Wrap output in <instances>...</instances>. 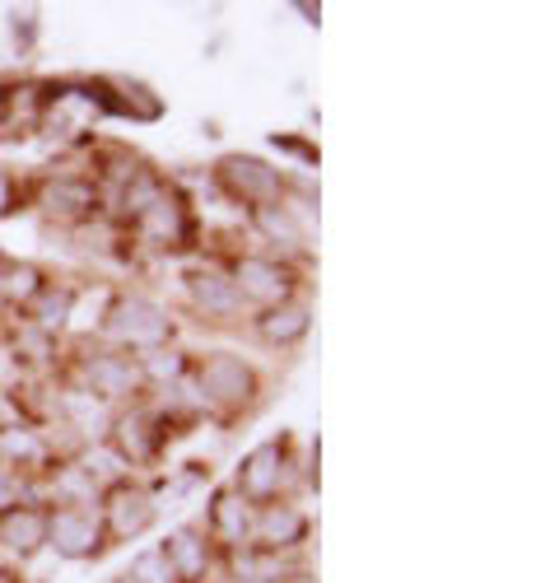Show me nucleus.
Returning a JSON list of instances; mask_svg holds the SVG:
<instances>
[{
    "instance_id": "nucleus-3",
    "label": "nucleus",
    "mask_w": 559,
    "mask_h": 583,
    "mask_svg": "<svg viewBox=\"0 0 559 583\" xmlns=\"http://www.w3.org/2000/svg\"><path fill=\"white\" fill-rule=\"evenodd\" d=\"M238 295L243 299H285L289 271H280L275 262H243L238 266Z\"/></svg>"
},
{
    "instance_id": "nucleus-18",
    "label": "nucleus",
    "mask_w": 559,
    "mask_h": 583,
    "mask_svg": "<svg viewBox=\"0 0 559 583\" xmlns=\"http://www.w3.org/2000/svg\"><path fill=\"white\" fill-rule=\"evenodd\" d=\"M135 579H145V583H173L177 570H173L168 551H150L145 560H135Z\"/></svg>"
},
{
    "instance_id": "nucleus-22",
    "label": "nucleus",
    "mask_w": 559,
    "mask_h": 583,
    "mask_svg": "<svg viewBox=\"0 0 559 583\" xmlns=\"http://www.w3.org/2000/svg\"><path fill=\"white\" fill-rule=\"evenodd\" d=\"M0 583H10V574H0Z\"/></svg>"
},
{
    "instance_id": "nucleus-20",
    "label": "nucleus",
    "mask_w": 559,
    "mask_h": 583,
    "mask_svg": "<svg viewBox=\"0 0 559 583\" xmlns=\"http://www.w3.org/2000/svg\"><path fill=\"white\" fill-rule=\"evenodd\" d=\"M6 206H10V178L0 173V210H6Z\"/></svg>"
},
{
    "instance_id": "nucleus-14",
    "label": "nucleus",
    "mask_w": 559,
    "mask_h": 583,
    "mask_svg": "<svg viewBox=\"0 0 559 583\" xmlns=\"http://www.w3.org/2000/svg\"><path fill=\"white\" fill-rule=\"evenodd\" d=\"M308 327V314L304 308H275V314H266V337L271 341H289Z\"/></svg>"
},
{
    "instance_id": "nucleus-12",
    "label": "nucleus",
    "mask_w": 559,
    "mask_h": 583,
    "mask_svg": "<svg viewBox=\"0 0 559 583\" xmlns=\"http://www.w3.org/2000/svg\"><path fill=\"white\" fill-rule=\"evenodd\" d=\"M298 532H304V518H298L289 504H271V509L262 514V537H266V541H280V547H289V541H298Z\"/></svg>"
},
{
    "instance_id": "nucleus-21",
    "label": "nucleus",
    "mask_w": 559,
    "mask_h": 583,
    "mask_svg": "<svg viewBox=\"0 0 559 583\" xmlns=\"http://www.w3.org/2000/svg\"><path fill=\"white\" fill-rule=\"evenodd\" d=\"M6 117H10V103H6V94H0V127H6Z\"/></svg>"
},
{
    "instance_id": "nucleus-9",
    "label": "nucleus",
    "mask_w": 559,
    "mask_h": 583,
    "mask_svg": "<svg viewBox=\"0 0 559 583\" xmlns=\"http://www.w3.org/2000/svg\"><path fill=\"white\" fill-rule=\"evenodd\" d=\"M89 378H94V387L103 397H122V393L135 387V364L127 355H103V360L89 364Z\"/></svg>"
},
{
    "instance_id": "nucleus-2",
    "label": "nucleus",
    "mask_w": 559,
    "mask_h": 583,
    "mask_svg": "<svg viewBox=\"0 0 559 583\" xmlns=\"http://www.w3.org/2000/svg\"><path fill=\"white\" fill-rule=\"evenodd\" d=\"M201 383H206V397H215V402H248V393H252V374L233 355H215L201 369Z\"/></svg>"
},
{
    "instance_id": "nucleus-7",
    "label": "nucleus",
    "mask_w": 559,
    "mask_h": 583,
    "mask_svg": "<svg viewBox=\"0 0 559 583\" xmlns=\"http://www.w3.org/2000/svg\"><path fill=\"white\" fill-rule=\"evenodd\" d=\"M0 537H6V547H14V551H33L37 541L47 537V518L37 509H14L0 518Z\"/></svg>"
},
{
    "instance_id": "nucleus-10",
    "label": "nucleus",
    "mask_w": 559,
    "mask_h": 583,
    "mask_svg": "<svg viewBox=\"0 0 559 583\" xmlns=\"http://www.w3.org/2000/svg\"><path fill=\"white\" fill-rule=\"evenodd\" d=\"M108 518H112V532L127 537V532H140L150 522V499L140 491H117L112 504H108Z\"/></svg>"
},
{
    "instance_id": "nucleus-17",
    "label": "nucleus",
    "mask_w": 559,
    "mask_h": 583,
    "mask_svg": "<svg viewBox=\"0 0 559 583\" xmlns=\"http://www.w3.org/2000/svg\"><path fill=\"white\" fill-rule=\"evenodd\" d=\"M196 295H201V304L215 308V314H229V308H233V285L219 280V276H201V280H196Z\"/></svg>"
},
{
    "instance_id": "nucleus-11",
    "label": "nucleus",
    "mask_w": 559,
    "mask_h": 583,
    "mask_svg": "<svg viewBox=\"0 0 559 583\" xmlns=\"http://www.w3.org/2000/svg\"><path fill=\"white\" fill-rule=\"evenodd\" d=\"M94 206V187L79 178H62L47 187V210H62V216H85Z\"/></svg>"
},
{
    "instance_id": "nucleus-8",
    "label": "nucleus",
    "mask_w": 559,
    "mask_h": 583,
    "mask_svg": "<svg viewBox=\"0 0 559 583\" xmlns=\"http://www.w3.org/2000/svg\"><path fill=\"white\" fill-rule=\"evenodd\" d=\"M243 491L256 495V499H266L280 491V449L271 443V449H256L243 466Z\"/></svg>"
},
{
    "instance_id": "nucleus-23",
    "label": "nucleus",
    "mask_w": 559,
    "mask_h": 583,
    "mask_svg": "<svg viewBox=\"0 0 559 583\" xmlns=\"http://www.w3.org/2000/svg\"><path fill=\"white\" fill-rule=\"evenodd\" d=\"M122 583H131V579H122Z\"/></svg>"
},
{
    "instance_id": "nucleus-13",
    "label": "nucleus",
    "mask_w": 559,
    "mask_h": 583,
    "mask_svg": "<svg viewBox=\"0 0 559 583\" xmlns=\"http://www.w3.org/2000/svg\"><path fill=\"white\" fill-rule=\"evenodd\" d=\"M168 560H173V570L177 574H187V579H196L206 570V547H201V537H177L173 541V551H168Z\"/></svg>"
},
{
    "instance_id": "nucleus-15",
    "label": "nucleus",
    "mask_w": 559,
    "mask_h": 583,
    "mask_svg": "<svg viewBox=\"0 0 559 583\" xmlns=\"http://www.w3.org/2000/svg\"><path fill=\"white\" fill-rule=\"evenodd\" d=\"M150 430V420L145 416H127L122 420V453H131V458H145L154 443H158V435H145Z\"/></svg>"
},
{
    "instance_id": "nucleus-5",
    "label": "nucleus",
    "mask_w": 559,
    "mask_h": 583,
    "mask_svg": "<svg viewBox=\"0 0 559 583\" xmlns=\"http://www.w3.org/2000/svg\"><path fill=\"white\" fill-rule=\"evenodd\" d=\"M224 178H229V187L238 191V197H248V201H262V197H275L280 191V178L256 160H229Z\"/></svg>"
},
{
    "instance_id": "nucleus-4",
    "label": "nucleus",
    "mask_w": 559,
    "mask_h": 583,
    "mask_svg": "<svg viewBox=\"0 0 559 583\" xmlns=\"http://www.w3.org/2000/svg\"><path fill=\"white\" fill-rule=\"evenodd\" d=\"M112 332H122L131 345H150V341H158L168 332V322L158 318V308H150V304H122L117 308V322H112Z\"/></svg>"
},
{
    "instance_id": "nucleus-19",
    "label": "nucleus",
    "mask_w": 559,
    "mask_h": 583,
    "mask_svg": "<svg viewBox=\"0 0 559 583\" xmlns=\"http://www.w3.org/2000/svg\"><path fill=\"white\" fill-rule=\"evenodd\" d=\"M215 522H219V532H224V537H243V528H248V514H243V504H238V499H219V509H215Z\"/></svg>"
},
{
    "instance_id": "nucleus-16",
    "label": "nucleus",
    "mask_w": 559,
    "mask_h": 583,
    "mask_svg": "<svg viewBox=\"0 0 559 583\" xmlns=\"http://www.w3.org/2000/svg\"><path fill=\"white\" fill-rule=\"evenodd\" d=\"M0 453H10L14 462H37L43 458V443H37V435H29V430H6L0 435Z\"/></svg>"
},
{
    "instance_id": "nucleus-1",
    "label": "nucleus",
    "mask_w": 559,
    "mask_h": 583,
    "mask_svg": "<svg viewBox=\"0 0 559 583\" xmlns=\"http://www.w3.org/2000/svg\"><path fill=\"white\" fill-rule=\"evenodd\" d=\"M47 537L66 556H85L98 547V518L89 509H62L56 518H47Z\"/></svg>"
},
{
    "instance_id": "nucleus-6",
    "label": "nucleus",
    "mask_w": 559,
    "mask_h": 583,
    "mask_svg": "<svg viewBox=\"0 0 559 583\" xmlns=\"http://www.w3.org/2000/svg\"><path fill=\"white\" fill-rule=\"evenodd\" d=\"M140 224H145L150 239L158 243H177L187 233V220H183V206L177 201H164V197H154L145 210H140Z\"/></svg>"
}]
</instances>
